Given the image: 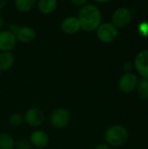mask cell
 <instances>
[{"mask_svg":"<svg viewBox=\"0 0 148 149\" xmlns=\"http://www.w3.org/2000/svg\"><path fill=\"white\" fill-rule=\"evenodd\" d=\"M137 93L141 100H148V79H143L138 84Z\"/></svg>","mask_w":148,"mask_h":149,"instance_id":"17","label":"cell"},{"mask_svg":"<svg viewBox=\"0 0 148 149\" xmlns=\"http://www.w3.org/2000/svg\"><path fill=\"white\" fill-rule=\"evenodd\" d=\"M72 3H73V4H75V5H78V6H84L85 4H86V3H87V1L86 0H80V1H76V0H74V1H72Z\"/></svg>","mask_w":148,"mask_h":149,"instance_id":"22","label":"cell"},{"mask_svg":"<svg viewBox=\"0 0 148 149\" xmlns=\"http://www.w3.org/2000/svg\"><path fill=\"white\" fill-rule=\"evenodd\" d=\"M128 131L126 127L120 125L113 126L106 132V140L107 143L114 147L125 144L128 140Z\"/></svg>","mask_w":148,"mask_h":149,"instance_id":"2","label":"cell"},{"mask_svg":"<svg viewBox=\"0 0 148 149\" xmlns=\"http://www.w3.org/2000/svg\"><path fill=\"white\" fill-rule=\"evenodd\" d=\"M138 78L134 73L126 72L119 81V88L122 93H129L133 92L138 86Z\"/></svg>","mask_w":148,"mask_h":149,"instance_id":"6","label":"cell"},{"mask_svg":"<svg viewBox=\"0 0 148 149\" xmlns=\"http://www.w3.org/2000/svg\"><path fill=\"white\" fill-rule=\"evenodd\" d=\"M124 70L126 72H130L132 70H133V65H132V63L131 62H126V63H125V65H124Z\"/></svg>","mask_w":148,"mask_h":149,"instance_id":"21","label":"cell"},{"mask_svg":"<svg viewBox=\"0 0 148 149\" xmlns=\"http://www.w3.org/2000/svg\"><path fill=\"white\" fill-rule=\"evenodd\" d=\"M95 149H110L109 148V146L107 145V144H104V143H102V144H99V145H98Z\"/></svg>","mask_w":148,"mask_h":149,"instance_id":"23","label":"cell"},{"mask_svg":"<svg viewBox=\"0 0 148 149\" xmlns=\"http://www.w3.org/2000/svg\"><path fill=\"white\" fill-rule=\"evenodd\" d=\"M15 58L11 52H0V72H5L9 70L14 64Z\"/></svg>","mask_w":148,"mask_h":149,"instance_id":"13","label":"cell"},{"mask_svg":"<svg viewBox=\"0 0 148 149\" xmlns=\"http://www.w3.org/2000/svg\"><path fill=\"white\" fill-rule=\"evenodd\" d=\"M17 45V38L15 35L8 31H0V51L10 52L15 48Z\"/></svg>","mask_w":148,"mask_h":149,"instance_id":"8","label":"cell"},{"mask_svg":"<svg viewBox=\"0 0 148 149\" xmlns=\"http://www.w3.org/2000/svg\"><path fill=\"white\" fill-rule=\"evenodd\" d=\"M34 0H17L15 1L16 8L22 12H26L31 10L35 5Z\"/></svg>","mask_w":148,"mask_h":149,"instance_id":"15","label":"cell"},{"mask_svg":"<svg viewBox=\"0 0 148 149\" xmlns=\"http://www.w3.org/2000/svg\"><path fill=\"white\" fill-rule=\"evenodd\" d=\"M24 119L28 125L31 127H38L44 122V114L38 108H31L26 111Z\"/></svg>","mask_w":148,"mask_h":149,"instance_id":"7","label":"cell"},{"mask_svg":"<svg viewBox=\"0 0 148 149\" xmlns=\"http://www.w3.org/2000/svg\"><path fill=\"white\" fill-rule=\"evenodd\" d=\"M7 1L6 0H0V10L2 9V8H3L6 4H7Z\"/></svg>","mask_w":148,"mask_h":149,"instance_id":"24","label":"cell"},{"mask_svg":"<svg viewBox=\"0 0 148 149\" xmlns=\"http://www.w3.org/2000/svg\"><path fill=\"white\" fill-rule=\"evenodd\" d=\"M15 146L14 140L7 134L0 133V149H13Z\"/></svg>","mask_w":148,"mask_h":149,"instance_id":"16","label":"cell"},{"mask_svg":"<svg viewBox=\"0 0 148 149\" xmlns=\"http://www.w3.org/2000/svg\"><path fill=\"white\" fill-rule=\"evenodd\" d=\"M15 36H16V38L18 39L20 42L27 44V43L32 42L35 39L36 32L34 31V30L32 28L24 25V26L19 27V29Z\"/></svg>","mask_w":148,"mask_h":149,"instance_id":"12","label":"cell"},{"mask_svg":"<svg viewBox=\"0 0 148 149\" xmlns=\"http://www.w3.org/2000/svg\"><path fill=\"white\" fill-rule=\"evenodd\" d=\"M50 120L53 127L61 129L68 126L70 123L71 113L65 108H58L51 113Z\"/></svg>","mask_w":148,"mask_h":149,"instance_id":"4","label":"cell"},{"mask_svg":"<svg viewBox=\"0 0 148 149\" xmlns=\"http://www.w3.org/2000/svg\"><path fill=\"white\" fill-rule=\"evenodd\" d=\"M3 24H4V21H3V18L0 16V29L3 26Z\"/></svg>","mask_w":148,"mask_h":149,"instance_id":"25","label":"cell"},{"mask_svg":"<svg viewBox=\"0 0 148 149\" xmlns=\"http://www.w3.org/2000/svg\"><path fill=\"white\" fill-rule=\"evenodd\" d=\"M135 67L144 79H148V50H144L137 55Z\"/></svg>","mask_w":148,"mask_h":149,"instance_id":"9","label":"cell"},{"mask_svg":"<svg viewBox=\"0 0 148 149\" xmlns=\"http://www.w3.org/2000/svg\"><path fill=\"white\" fill-rule=\"evenodd\" d=\"M58 2L56 0H40L38 3V10L43 14H50L57 8Z\"/></svg>","mask_w":148,"mask_h":149,"instance_id":"14","label":"cell"},{"mask_svg":"<svg viewBox=\"0 0 148 149\" xmlns=\"http://www.w3.org/2000/svg\"><path fill=\"white\" fill-rule=\"evenodd\" d=\"M16 148L17 149H31V144L26 140H20L15 143Z\"/></svg>","mask_w":148,"mask_h":149,"instance_id":"19","label":"cell"},{"mask_svg":"<svg viewBox=\"0 0 148 149\" xmlns=\"http://www.w3.org/2000/svg\"><path fill=\"white\" fill-rule=\"evenodd\" d=\"M139 32L145 37L148 36V23L147 22H143L140 24L139 26Z\"/></svg>","mask_w":148,"mask_h":149,"instance_id":"20","label":"cell"},{"mask_svg":"<svg viewBox=\"0 0 148 149\" xmlns=\"http://www.w3.org/2000/svg\"><path fill=\"white\" fill-rule=\"evenodd\" d=\"M30 142L36 148H42L47 146L49 143V136L48 134L41 130L34 131L30 136Z\"/></svg>","mask_w":148,"mask_h":149,"instance_id":"11","label":"cell"},{"mask_svg":"<svg viewBox=\"0 0 148 149\" xmlns=\"http://www.w3.org/2000/svg\"><path fill=\"white\" fill-rule=\"evenodd\" d=\"M23 120H24V118L19 113H14V114L10 115L9 118V122L14 127L20 126L23 123Z\"/></svg>","mask_w":148,"mask_h":149,"instance_id":"18","label":"cell"},{"mask_svg":"<svg viewBox=\"0 0 148 149\" xmlns=\"http://www.w3.org/2000/svg\"><path fill=\"white\" fill-rule=\"evenodd\" d=\"M61 29L66 34H75L81 29L80 22L76 17H66L61 23Z\"/></svg>","mask_w":148,"mask_h":149,"instance_id":"10","label":"cell"},{"mask_svg":"<svg viewBox=\"0 0 148 149\" xmlns=\"http://www.w3.org/2000/svg\"><path fill=\"white\" fill-rule=\"evenodd\" d=\"M81 29L85 31H93L101 24L102 16L99 9L92 3L85 4L81 7L79 14Z\"/></svg>","mask_w":148,"mask_h":149,"instance_id":"1","label":"cell"},{"mask_svg":"<svg viewBox=\"0 0 148 149\" xmlns=\"http://www.w3.org/2000/svg\"><path fill=\"white\" fill-rule=\"evenodd\" d=\"M132 19V13L129 9L126 7H120L117 9L112 17V24L118 28L126 27Z\"/></svg>","mask_w":148,"mask_h":149,"instance_id":"5","label":"cell"},{"mask_svg":"<svg viewBox=\"0 0 148 149\" xmlns=\"http://www.w3.org/2000/svg\"><path fill=\"white\" fill-rule=\"evenodd\" d=\"M118 29L112 23H105L97 29L98 38L103 43H111L118 37Z\"/></svg>","mask_w":148,"mask_h":149,"instance_id":"3","label":"cell"}]
</instances>
